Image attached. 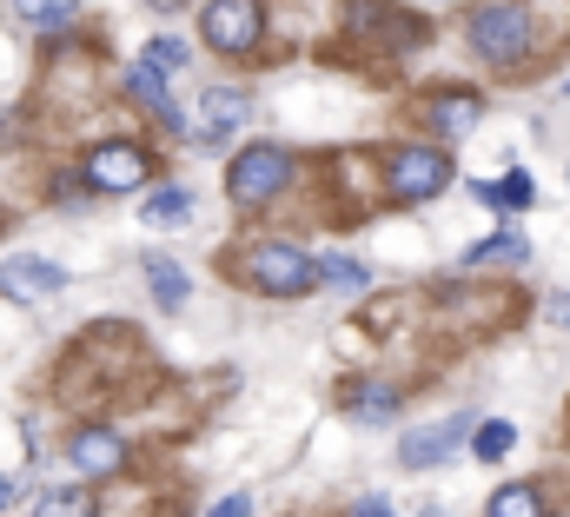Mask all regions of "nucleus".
I'll list each match as a JSON object with an SVG mask.
<instances>
[{
	"mask_svg": "<svg viewBox=\"0 0 570 517\" xmlns=\"http://www.w3.org/2000/svg\"><path fill=\"white\" fill-rule=\"evenodd\" d=\"M484 517H544V491H538V485H504V491L484 505Z\"/></svg>",
	"mask_w": 570,
	"mask_h": 517,
	"instance_id": "obj_17",
	"label": "nucleus"
},
{
	"mask_svg": "<svg viewBox=\"0 0 570 517\" xmlns=\"http://www.w3.org/2000/svg\"><path fill=\"white\" fill-rule=\"evenodd\" d=\"M67 458H73L80 478H114V471L127 465V438L94 425V431H73V438H67Z\"/></svg>",
	"mask_w": 570,
	"mask_h": 517,
	"instance_id": "obj_9",
	"label": "nucleus"
},
{
	"mask_svg": "<svg viewBox=\"0 0 570 517\" xmlns=\"http://www.w3.org/2000/svg\"><path fill=\"white\" fill-rule=\"evenodd\" d=\"M471 53L478 60H491V67H518L524 53H531V20H524V7H478L471 13Z\"/></svg>",
	"mask_w": 570,
	"mask_h": 517,
	"instance_id": "obj_2",
	"label": "nucleus"
},
{
	"mask_svg": "<svg viewBox=\"0 0 570 517\" xmlns=\"http://www.w3.org/2000/svg\"><path fill=\"white\" fill-rule=\"evenodd\" d=\"M544 312H551V325H570V292H558V299H551Z\"/></svg>",
	"mask_w": 570,
	"mask_h": 517,
	"instance_id": "obj_24",
	"label": "nucleus"
},
{
	"mask_svg": "<svg viewBox=\"0 0 570 517\" xmlns=\"http://www.w3.org/2000/svg\"><path fill=\"white\" fill-rule=\"evenodd\" d=\"M246 114H253V100H246V94H233V87H213V94L199 100V114H193L179 133H186L193 146H219L226 133L246 127Z\"/></svg>",
	"mask_w": 570,
	"mask_h": 517,
	"instance_id": "obj_7",
	"label": "nucleus"
},
{
	"mask_svg": "<svg viewBox=\"0 0 570 517\" xmlns=\"http://www.w3.org/2000/svg\"><path fill=\"white\" fill-rule=\"evenodd\" d=\"M471 193H478L484 206H504V213H524V206H531V179H524V173H511L504 186H471Z\"/></svg>",
	"mask_w": 570,
	"mask_h": 517,
	"instance_id": "obj_20",
	"label": "nucleus"
},
{
	"mask_svg": "<svg viewBox=\"0 0 570 517\" xmlns=\"http://www.w3.org/2000/svg\"><path fill=\"white\" fill-rule=\"evenodd\" d=\"M199 27H206V40H213L219 53H253V47H259L266 13H259V0H213Z\"/></svg>",
	"mask_w": 570,
	"mask_h": 517,
	"instance_id": "obj_5",
	"label": "nucleus"
},
{
	"mask_svg": "<svg viewBox=\"0 0 570 517\" xmlns=\"http://www.w3.org/2000/svg\"><path fill=\"white\" fill-rule=\"evenodd\" d=\"M239 279H253V285H259V292H273V299H305L312 285H325L318 258L298 253V246H285V240L253 246V253L239 258Z\"/></svg>",
	"mask_w": 570,
	"mask_h": 517,
	"instance_id": "obj_1",
	"label": "nucleus"
},
{
	"mask_svg": "<svg viewBox=\"0 0 570 517\" xmlns=\"http://www.w3.org/2000/svg\"><path fill=\"white\" fill-rule=\"evenodd\" d=\"M484 258H524V240H518V233H498V240L471 246V253H464V265H484Z\"/></svg>",
	"mask_w": 570,
	"mask_h": 517,
	"instance_id": "obj_22",
	"label": "nucleus"
},
{
	"mask_svg": "<svg viewBox=\"0 0 570 517\" xmlns=\"http://www.w3.org/2000/svg\"><path fill=\"white\" fill-rule=\"evenodd\" d=\"M13 13H20L33 33H60V27H73L80 0H13Z\"/></svg>",
	"mask_w": 570,
	"mask_h": 517,
	"instance_id": "obj_15",
	"label": "nucleus"
},
{
	"mask_svg": "<svg viewBox=\"0 0 570 517\" xmlns=\"http://www.w3.org/2000/svg\"><path fill=\"white\" fill-rule=\"evenodd\" d=\"M13 505H20V485H13V478L0 471V511H13Z\"/></svg>",
	"mask_w": 570,
	"mask_h": 517,
	"instance_id": "obj_25",
	"label": "nucleus"
},
{
	"mask_svg": "<svg viewBox=\"0 0 570 517\" xmlns=\"http://www.w3.org/2000/svg\"><path fill=\"white\" fill-rule=\"evenodd\" d=\"M419 517H451V511H438V505H431V511H419Z\"/></svg>",
	"mask_w": 570,
	"mask_h": 517,
	"instance_id": "obj_28",
	"label": "nucleus"
},
{
	"mask_svg": "<svg viewBox=\"0 0 570 517\" xmlns=\"http://www.w3.org/2000/svg\"><path fill=\"white\" fill-rule=\"evenodd\" d=\"M318 272H325V285L345 292V299L372 292V265H365V258H318Z\"/></svg>",
	"mask_w": 570,
	"mask_h": 517,
	"instance_id": "obj_16",
	"label": "nucleus"
},
{
	"mask_svg": "<svg viewBox=\"0 0 570 517\" xmlns=\"http://www.w3.org/2000/svg\"><path fill=\"white\" fill-rule=\"evenodd\" d=\"M140 272H146V285H153V299H159L166 312H179V305L193 299V279H186V265H179V258L146 253V258H140Z\"/></svg>",
	"mask_w": 570,
	"mask_h": 517,
	"instance_id": "obj_11",
	"label": "nucleus"
},
{
	"mask_svg": "<svg viewBox=\"0 0 570 517\" xmlns=\"http://www.w3.org/2000/svg\"><path fill=\"white\" fill-rule=\"evenodd\" d=\"M60 285H67V265H53V258H40V253H13L0 265V299L40 305V299H53Z\"/></svg>",
	"mask_w": 570,
	"mask_h": 517,
	"instance_id": "obj_6",
	"label": "nucleus"
},
{
	"mask_svg": "<svg viewBox=\"0 0 570 517\" xmlns=\"http://www.w3.org/2000/svg\"><path fill=\"white\" fill-rule=\"evenodd\" d=\"M458 431H464V418H451V425H425V431H412V438L399 445V465H405V471H431V465H444V458L458 451Z\"/></svg>",
	"mask_w": 570,
	"mask_h": 517,
	"instance_id": "obj_10",
	"label": "nucleus"
},
{
	"mask_svg": "<svg viewBox=\"0 0 570 517\" xmlns=\"http://www.w3.org/2000/svg\"><path fill=\"white\" fill-rule=\"evenodd\" d=\"M345 411H352V418H365V425H379V418H392V411H399V391L379 386V379H352Z\"/></svg>",
	"mask_w": 570,
	"mask_h": 517,
	"instance_id": "obj_13",
	"label": "nucleus"
},
{
	"mask_svg": "<svg viewBox=\"0 0 570 517\" xmlns=\"http://www.w3.org/2000/svg\"><path fill=\"white\" fill-rule=\"evenodd\" d=\"M206 517H253V498H246V491H226V498H219Z\"/></svg>",
	"mask_w": 570,
	"mask_h": 517,
	"instance_id": "obj_23",
	"label": "nucleus"
},
{
	"mask_svg": "<svg viewBox=\"0 0 570 517\" xmlns=\"http://www.w3.org/2000/svg\"><path fill=\"white\" fill-rule=\"evenodd\" d=\"M451 186V159L438 153V146H405V153H392V199L399 206H419L431 193H444Z\"/></svg>",
	"mask_w": 570,
	"mask_h": 517,
	"instance_id": "obj_4",
	"label": "nucleus"
},
{
	"mask_svg": "<svg viewBox=\"0 0 570 517\" xmlns=\"http://www.w3.org/2000/svg\"><path fill=\"white\" fill-rule=\"evenodd\" d=\"M140 179H146L140 146L114 139V146H94V153H87V186H94V193H134Z\"/></svg>",
	"mask_w": 570,
	"mask_h": 517,
	"instance_id": "obj_8",
	"label": "nucleus"
},
{
	"mask_svg": "<svg viewBox=\"0 0 570 517\" xmlns=\"http://www.w3.org/2000/svg\"><path fill=\"white\" fill-rule=\"evenodd\" d=\"M564 94H570V80H564Z\"/></svg>",
	"mask_w": 570,
	"mask_h": 517,
	"instance_id": "obj_29",
	"label": "nucleus"
},
{
	"mask_svg": "<svg viewBox=\"0 0 570 517\" xmlns=\"http://www.w3.org/2000/svg\"><path fill=\"white\" fill-rule=\"evenodd\" d=\"M146 7H153V13H179L186 0H146Z\"/></svg>",
	"mask_w": 570,
	"mask_h": 517,
	"instance_id": "obj_27",
	"label": "nucleus"
},
{
	"mask_svg": "<svg viewBox=\"0 0 570 517\" xmlns=\"http://www.w3.org/2000/svg\"><path fill=\"white\" fill-rule=\"evenodd\" d=\"M140 220L146 226H159V233H166V226H186V220H193V193H186V186H159V193H146Z\"/></svg>",
	"mask_w": 570,
	"mask_h": 517,
	"instance_id": "obj_14",
	"label": "nucleus"
},
{
	"mask_svg": "<svg viewBox=\"0 0 570 517\" xmlns=\"http://www.w3.org/2000/svg\"><path fill=\"white\" fill-rule=\"evenodd\" d=\"M33 517H94V491H73V485L67 491H47Z\"/></svg>",
	"mask_w": 570,
	"mask_h": 517,
	"instance_id": "obj_21",
	"label": "nucleus"
},
{
	"mask_svg": "<svg viewBox=\"0 0 570 517\" xmlns=\"http://www.w3.org/2000/svg\"><path fill=\"white\" fill-rule=\"evenodd\" d=\"M285 173H292L285 146H273V139L246 146V153L233 159V173H226V186H233V206H266V199L285 186Z\"/></svg>",
	"mask_w": 570,
	"mask_h": 517,
	"instance_id": "obj_3",
	"label": "nucleus"
},
{
	"mask_svg": "<svg viewBox=\"0 0 570 517\" xmlns=\"http://www.w3.org/2000/svg\"><path fill=\"white\" fill-rule=\"evenodd\" d=\"M511 445H518V425H504V418H484V425H478V438H471V451H478L484 465H498Z\"/></svg>",
	"mask_w": 570,
	"mask_h": 517,
	"instance_id": "obj_19",
	"label": "nucleus"
},
{
	"mask_svg": "<svg viewBox=\"0 0 570 517\" xmlns=\"http://www.w3.org/2000/svg\"><path fill=\"white\" fill-rule=\"evenodd\" d=\"M478 114H484V100H478V94H444V100L431 107V127L444 133V139H464V133L478 127Z\"/></svg>",
	"mask_w": 570,
	"mask_h": 517,
	"instance_id": "obj_12",
	"label": "nucleus"
},
{
	"mask_svg": "<svg viewBox=\"0 0 570 517\" xmlns=\"http://www.w3.org/2000/svg\"><path fill=\"white\" fill-rule=\"evenodd\" d=\"M352 517H392V511H385L379 498H358V505H352Z\"/></svg>",
	"mask_w": 570,
	"mask_h": 517,
	"instance_id": "obj_26",
	"label": "nucleus"
},
{
	"mask_svg": "<svg viewBox=\"0 0 570 517\" xmlns=\"http://www.w3.org/2000/svg\"><path fill=\"white\" fill-rule=\"evenodd\" d=\"M186 60H193V47H186V40H179V33H159V40H153V47H146V67H153V74H159V80H173V74H179V67H186Z\"/></svg>",
	"mask_w": 570,
	"mask_h": 517,
	"instance_id": "obj_18",
	"label": "nucleus"
}]
</instances>
